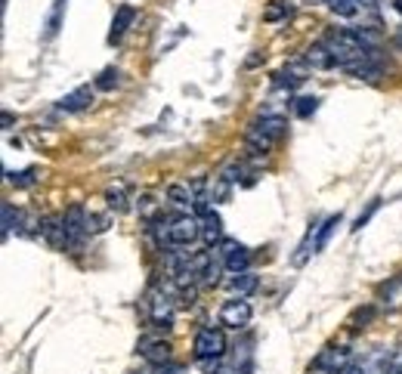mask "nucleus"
Segmentation results:
<instances>
[{"label":"nucleus","mask_w":402,"mask_h":374,"mask_svg":"<svg viewBox=\"0 0 402 374\" xmlns=\"http://www.w3.org/2000/svg\"><path fill=\"white\" fill-rule=\"evenodd\" d=\"M192 353H195L198 362H220L223 353H226V334L220 328H201L195 334V344H192Z\"/></svg>","instance_id":"nucleus-1"},{"label":"nucleus","mask_w":402,"mask_h":374,"mask_svg":"<svg viewBox=\"0 0 402 374\" xmlns=\"http://www.w3.org/2000/svg\"><path fill=\"white\" fill-rule=\"evenodd\" d=\"M350 356H353L350 347H325V349H319V356L309 362L306 374H344L350 368Z\"/></svg>","instance_id":"nucleus-2"},{"label":"nucleus","mask_w":402,"mask_h":374,"mask_svg":"<svg viewBox=\"0 0 402 374\" xmlns=\"http://www.w3.org/2000/svg\"><path fill=\"white\" fill-rule=\"evenodd\" d=\"M87 217H90V210L81 207V205H72L65 214H62V223H65V247H68V251L81 247V241L87 238Z\"/></svg>","instance_id":"nucleus-3"},{"label":"nucleus","mask_w":402,"mask_h":374,"mask_svg":"<svg viewBox=\"0 0 402 374\" xmlns=\"http://www.w3.org/2000/svg\"><path fill=\"white\" fill-rule=\"evenodd\" d=\"M214 254L223 260V266H226L229 272H247V266H251V251H247L245 245H238V241L232 238H223L220 245L214 247Z\"/></svg>","instance_id":"nucleus-4"},{"label":"nucleus","mask_w":402,"mask_h":374,"mask_svg":"<svg viewBox=\"0 0 402 374\" xmlns=\"http://www.w3.org/2000/svg\"><path fill=\"white\" fill-rule=\"evenodd\" d=\"M251 316H254V309L245 297H232L220 307V325H226L232 331L247 328V325H251Z\"/></svg>","instance_id":"nucleus-5"},{"label":"nucleus","mask_w":402,"mask_h":374,"mask_svg":"<svg viewBox=\"0 0 402 374\" xmlns=\"http://www.w3.org/2000/svg\"><path fill=\"white\" fill-rule=\"evenodd\" d=\"M313 68L306 65V59H291L285 68H278V72L273 75V87L278 90H297V87H304L306 84V77Z\"/></svg>","instance_id":"nucleus-6"},{"label":"nucleus","mask_w":402,"mask_h":374,"mask_svg":"<svg viewBox=\"0 0 402 374\" xmlns=\"http://www.w3.org/2000/svg\"><path fill=\"white\" fill-rule=\"evenodd\" d=\"M174 316H176L174 300H170L164 291H155L152 297H149V318H152V325L158 331H167V328H174Z\"/></svg>","instance_id":"nucleus-7"},{"label":"nucleus","mask_w":402,"mask_h":374,"mask_svg":"<svg viewBox=\"0 0 402 374\" xmlns=\"http://www.w3.org/2000/svg\"><path fill=\"white\" fill-rule=\"evenodd\" d=\"M304 59H306V65L313 68V72H328V68H335V65H337L335 53L328 50V44H325V41L309 44V46H306V53H304Z\"/></svg>","instance_id":"nucleus-8"},{"label":"nucleus","mask_w":402,"mask_h":374,"mask_svg":"<svg viewBox=\"0 0 402 374\" xmlns=\"http://www.w3.org/2000/svg\"><path fill=\"white\" fill-rule=\"evenodd\" d=\"M136 353H143L152 365H167V362H170V344H167V340L143 337V340L136 344Z\"/></svg>","instance_id":"nucleus-9"},{"label":"nucleus","mask_w":402,"mask_h":374,"mask_svg":"<svg viewBox=\"0 0 402 374\" xmlns=\"http://www.w3.org/2000/svg\"><path fill=\"white\" fill-rule=\"evenodd\" d=\"M134 19H136V10L130 4H124L118 6V13H115V19H112V28H108V44H118L124 34H127V28L134 25Z\"/></svg>","instance_id":"nucleus-10"},{"label":"nucleus","mask_w":402,"mask_h":374,"mask_svg":"<svg viewBox=\"0 0 402 374\" xmlns=\"http://www.w3.org/2000/svg\"><path fill=\"white\" fill-rule=\"evenodd\" d=\"M41 238L53 247H65V223H62V214L56 217H44L41 223Z\"/></svg>","instance_id":"nucleus-11"},{"label":"nucleus","mask_w":402,"mask_h":374,"mask_svg":"<svg viewBox=\"0 0 402 374\" xmlns=\"http://www.w3.org/2000/svg\"><path fill=\"white\" fill-rule=\"evenodd\" d=\"M251 127H257L263 136H269L273 143H278L285 134H288V121L282 118V115H263V118H257L251 124Z\"/></svg>","instance_id":"nucleus-12"},{"label":"nucleus","mask_w":402,"mask_h":374,"mask_svg":"<svg viewBox=\"0 0 402 374\" xmlns=\"http://www.w3.org/2000/svg\"><path fill=\"white\" fill-rule=\"evenodd\" d=\"M93 105V90L90 87H77V90H72L68 96H62L59 99V108L62 112H87V108Z\"/></svg>","instance_id":"nucleus-13"},{"label":"nucleus","mask_w":402,"mask_h":374,"mask_svg":"<svg viewBox=\"0 0 402 374\" xmlns=\"http://www.w3.org/2000/svg\"><path fill=\"white\" fill-rule=\"evenodd\" d=\"M201 238L207 241V247H216L223 241V220H220V214H205L201 217Z\"/></svg>","instance_id":"nucleus-14"},{"label":"nucleus","mask_w":402,"mask_h":374,"mask_svg":"<svg viewBox=\"0 0 402 374\" xmlns=\"http://www.w3.org/2000/svg\"><path fill=\"white\" fill-rule=\"evenodd\" d=\"M257 285H260V278L254 276L251 269H247V272H232V276H229V291L238 294V297L254 294V291H257Z\"/></svg>","instance_id":"nucleus-15"},{"label":"nucleus","mask_w":402,"mask_h":374,"mask_svg":"<svg viewBox=\"0 0 402 374\" xmlns=\"http://www.w3.org/2000/svg\"><path fill=\"white\" fill-rule=\"evenodd\" d=\"M195 189H192L189 183H170L167 186V201H174L176 207H192L195 205Z\"/></svg>","instance_id":"nucleus-16"},{"label":"nucleus","mask_w":402,"mask_h":374,"mask_svg":"<svg viewBox=\"0 0 402 374\" xmlns=\"http://www.w3.org/2000/svg\"><path fill=\"white\" fill-rule=\"evenodd\" d=\"M105 205H108V210H115V214H124V210L130 207L127 186H124V183L108 186V189H105Z\"/></svg>","instance_id":"nucleus-17"},{"label":"nucleus","mask_w":402,"mask_h":374,"mask_svg":"<svg viewBox=\"0 0 402 374\" xmlns=\"http://www.w3.org/2000/svg\"><path fill=\"white\" fill-rule=\"evenodd\" d=\"M316 229H319V226H316V223H309V229H306L304 241H300V245H297V254L291 257V263H294V266H304V263L309 260V254H316Z\"/></svg>","instance_id":"nucleus-18"},{"label":"nucleus","mask_w":402,"mask_h":374,"mask_svg":"<svg viewBox=\"0 0 402 374\" xmlns=\"http://www.w3.org/2000/svg\"><path fill=\"white\" fill-rule=\"evenodd\" d=\"M65 6H68V0H53V10H50V15H46V31H44L46 41L59 34L62 19H65Z\"/></svg>","instance_id":"nucleus-19"},{"label":"nucleus","mask_w":402,"mask_h":374,"mask_svg":"<svg viewBox=\"0 0 402 374\" xmlns=\"http://www.w3.org/2000/svg\"><path fill=\"white\" fill-rule=\"evenodd\" d=\"M340 226V214H335V217H328V220H325L319 229H316V254L319 251H325V247H328V238L335 236V229Z\"/></svg>","instance_id":"nucleus-20"},{"label":"nucleus","mask_w":402,"mask_h":374,"mask_svg":"<svg viewBox=\"0 0 402 374\" xmlns=\"http://www.w3.org/2000/svg\"><path fill=\"white\" fill-rule=\"evenodd\" d=\"M118 81H121V72L115 65H108L103 68V72L96 75V81H93V90H99V93H108V90H115L118 87Z\"/></svg>","instance_id":"nucleus-21"},{"label":"nucleus","mask_w":402,"mask_h":374,"mask_svg":"<svg viewBox=\"0 0 402 374\" xmlns=\"http://www.w3.org/2000/svg\"><path fill=\"white\" fill-rule=\"evenodd\" d=\"M291 15V4L288 0H269L266 10H263V22H282Z\"/></svg>","instance_id":"nucleus-22"},{"label":"nucleus","mask_w":402,"mask_h":374,"mask_svg":"<svg viewBox=\"0 0 402 374\" xmlns=\"http://www.w3.org/2000/svg\"><path fill=\"white\" fill-rule=\"evenodd\" d=\"M316 108H319V96H297L294 99V115H297V118H313Z\"/></svg>","instance_id":"nucleus-23"},{"label":"nucleus","mask_w":402,"mask_h":374,"mask_svg":"<svg viewBox=\"0 0 402 374\" xmlns=\"http://www.w3.org/2000/svg\"><path fill=\"white\" fill-rule=\"evenodd\" d=\"M34 167H25V170H6V180H10L15 189H28L31 183H34Z\"/></svg>","instance_id":"nucleus-24"},{"label":"nucleus","mask_w":402,"mask_h":374,"mask_svg":"<svg viewBox=\"0 0 402 374\" xmlns=\"http://www.w3.org/2000/svg\"><path fill=\"white\" fill-rule=\"evenodd\" d=\"M19 214H22V210L13 207V201H4V238L15 229V223H19Z\"/></svg>","instance_id":"nucleus-25"},{"label":"nucleus","mask_w":402,"mask_h":374,"mask_svg":"<svg viewBox=\"0 0 402 374\" xmlns=\"http://www.w3.org/2000/svg\"><path fill=\"white\" fill-rule=\"evenodd\" d=\"M242 174H245V165H242V161H229V165L220 170V180H226V183L232 186V183L242 180Z\"/></svg>","instance_id":"nucleus-26"},{"label":"nucleus","mask_w":402,"mask_h":374,"mask_svg":"<svg viewBox=\"0 0 402 374\" xmlns=\"http://www.w3.org/2000/svg\"><path fill=\"white\" fill-rule=\"evenodd\" d=\"M328 6H331V10H335L337 15H346V19L359 13V4H356V0H331Z\"/></svg>","instance_id":"nucleus-27"},{"label":"nucleus","mask_w":402,"mask_h":374,"mask_svg":"<svg viewBox=\"0 0 402 374\" xmlns=\"http://www.w3.org/2000/svg\"><path fill=\"white\" fill-rule=\"evenodd\" d=\"M108 229V217H99V214H90L87 217V236H99V232Z\"/></svg>","instance_id":"nucleus-28"},{"label":"nucleus","mask_w":402,"mask_h":374,"mask_svg":"<svg viewBox=\"0 0 402 374\" xmlns=\"http://www.w3.org/2000/svg\"><path fill=\"white\" fill-rule=\"evenodd\" d=\"M375 318V307H365V309H356L353 318H350V325L353 328H365V325Z\"/></svg>","instance_id":"nucleus-29"},{"label":"nucleus","mask_w":402,"mask_h":374,"mask_svg":"<svg viewBox=\"0 0 402 374\" xmlns=\"http://www.w3.org/2000/svg\"><path fill=\"white\" fill-rule=\"evenodd\" d=\"M377 207H381V198H375V201H371V205H368V210H365V214H359V217H356V223H353V232H359L362 226H365V223L371 220V214H375Z\"/></svg>","instance_id":"nucleus-30"},{"label":"nucleus","mask_w":402,"mask_h":374,"mask_svg":"<svg viewBox=\"0 0 402 374\" xmlns=\"http://www.w3.org/2000/svg\"><path fill=\"white\" fill-rule=\"evenodd\" d=\"M214 374H245V368H238V365H220Z\"/></svg>","instance_id":"nucleus-31"},{"label":"nucleus","mask_w":402,"mask_h":374,"mask_svg":"<svg viewBox=\"0 0 402 374\" xmlns=\"http://www.w3.org/2000/svg\"><path fill=\"white\" fill-rule=\"evenodd\" d=\"M344 374H368L365 368H362V365H350V368H346Z\"/></svg>","instance_id":"nucleus-32"},{"label":"nucleus","mask_w":402,"mask_h":374,"mask_svg":"<svg viewBox=\"0 0 402 374\" xmlns=\"http://www.w3.org/2000/svg\"><path fill=\"white\" fill-rule=\"evenodd\" d=\"M13 127V112H4V130Z\"/></svg>","instance_id":"nucleus-33"},{"label":"nucleus","mask_w":402,"mask_h":374,"mask_svg":"<svg viewBox=\"0 0 402 374\" xmlns=\"http://www.w3.org/2000/svg\"><path fill=\"white\" fill-rule=\"evenodd\" d=\"M393 6H396V13H402V0H393Z\"/></svg>","instance_id":"nucleus-34"},{"label":"nucleus","mask_w":402,"mask_h":374,"mask_svg":"<svg viewBox=\"0 0 402 374\" xmlns=\"http://www.w3.org/2000/svg\"><path fill=\"white\" fill-rule=\"evenodd\" d=\"M328 4H331V0H328Z\"/></svg>","instance_id":"nucleus-35"}]
</instances>
